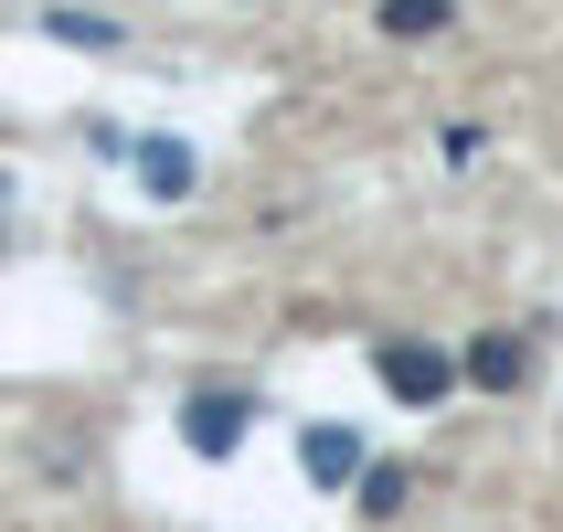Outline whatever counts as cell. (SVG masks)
I'll return each mask as SVG.
<instances>
[{
  "instance_id": "cell-1",
  "label": "cell",
  "mask_w": 563,
  "mask_h": 532,
  "mask_svg": "<svg viewBox=\"0 0 563 532\" xmlns=\"http://www.w3.org/2000/svg\"><path fill=\"white\" fill-rule=\"evenodd\" d=\"M373 373H383V394H394V405H415V415H426L446 383H457V362H446L437 341H383V351H373Z\"/></svg>"
},
{
  "instance_id": "cell-2",
  "label": "cell",
  "mask_w": 563,
  "mask_h": 532,
  "mask_svg": "<svg viewBox=\"0 0 563 532\" xmlns=\"http://www.w3.org/2000/svg\"><path fill=\"white\" fill-rule=\"evenodd\" d=\"M245 394H234V383H202V394H191L181 405V437H191V458H234V447H245Z\"/></svg>"
},
{
  "instance_id": "cell-3",
  "label": "cell",
  "mask_w": 563,
  "mask_h": 532,
  "mask_svg": "<svg viewBox=\"0 0 563 532\" xmlns=\"http://www.w3.org/2000/svg\"><path fill=\"white\" fill-rule=\"evenodd\" d=\"M298 469H309L319 490H341V479H362V437H351V426H309V437H298Z\"/></svg>"
},
{
  "instance_id": "cell-8",
  "label": "cell",
  "mask_w": 563,
  "mask_h": 532,
  "mask_svg": "<svg viewBox=\"0 0 563 532\" xmlns=\"http://www.w3.org/2000/svg\"><path fill=\"white\" fill-rule=\"evenodd\" d=\"M43 22H54L64 43H118V22H96V11H43Z\"/></svg>"
},
{
  "instance_id": "cell-4",
  "label": "cell",
  "mask_w": 563,
  "mask_h": 532,
  "mask_svg": "<svg viewBox=\"0 0 563 532\" xmlns=\"http://www.w3.org/2000/svg\"><path fill=\"white\" fill-rule=\"evenodd\" d=\"M521 373H532V351L510 341V330H478V341H468V383H478V394H510Z\"/></svg>"
},
{
  "instance_id": "cell-5",
  "label": "cell",
  "mask_w": 563,
  "mask_h": 532,
  "mask_svg": "<svg viewBox=\"0 0 563 532\" xmlns=\"http://www.w3.org/2000/svg\"><path fill=\"white\" fill-rule=\"evenodd\" d=\"M139 182H150L159 203H181V192H191V150H181V139H150V150H139Z\"/></svg>"
},
{
  "instance_id": "cell-6",
  "label": "cell",
  "mask_w": 563,
  "mask_h": 532,
  "mask_svg": "<svg viewBox=\"0 0 563 532\" xmlns=\"http://www.w3.org/2000/svg\"><path fill=\"white\" fill-rule=\"evenodd\" d=\"M446 22V0H383V32L394 43H415V32H437Z\"/></svg>"
},
{
  "instance_id": "cell-7",
  "label": "cell",
  "mask_w": 563,
  "mask_h": 532,
  "mask_svg": "<svg viewBox=\"0 0 563 532\" xmlns=\"http://www.w3.org/2000/svg\"><path fill=\"white\" fill-rule=\"evenodd\" d=\"M405 490H415V479L394 469V458H383V469L362 458V511H405Z\"/></svg>"
}]
</instances>
